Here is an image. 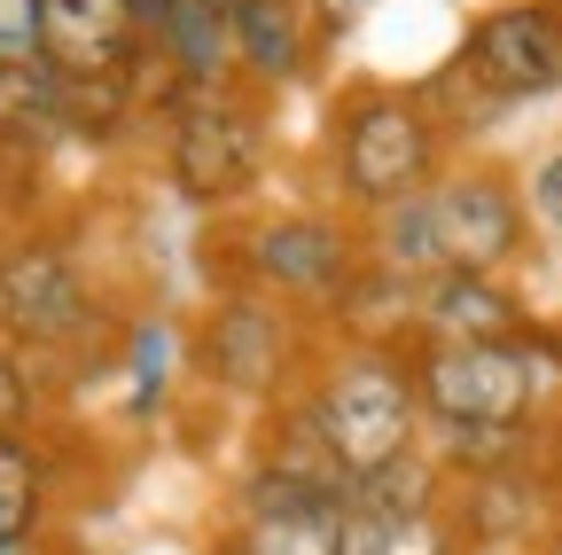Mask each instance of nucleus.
Instances as JSON below:
<instances>
[{
    "label": "nucleus",
    "instance_id": "obj_1",
    "mask_svg": "<svg viewBox=\"0 0 562 555\" xmlns=\"http://www.w3.org/2000/svg\"><path fill=\"white\" fill-rule=\"evenodd\" d=\"M539 227L524 180L501 157H453L422 196L391 203L383 220H368V258L406 274V282H430V274H516L531 258Z\"/></svg>",
    "mask_w": 562,
    "mask_h": 555
},
{
    "label": "nucleus",
    "instance_id": "obj_2",
    "mask_svg": "<svg viewBox=\"0 0 562 555\" xmlns=\"http://www.w3.org/2000/svg\"><path fill=\"white\" fill-rule=\"evenodd\" d=\"M321 196L351 220H383L391 203L422 196L446 165H453V142L446 125L430 118L414 79H351L328 95V118H321Z\"/></svg>",
    "mask_w": 562,
    "mask_h": 555
},
{
    "label": "nucleus",
    "instance_id": "obj_3",
    "mask_svg": "<svg viewBox=\"0 0 562 555\" xmlns=\"http://www.w3.org/2000/svg\"><path fill=\"white\" fill-rule=\"evenodd\" d=\"M368 266V220L336 212L328 196L313 203H250L235 220H211V290L243 282L273 306L305 313L313 329L336 313V298L351 290V274Z\"/></svg>",
    "mask_w": 562,
    "mask_h": 555
},
{
    "label": "nucleus",
    "instance_id": "obj_4",
    "mask_svg": "<svg viewBox=\"0 0 562 555\" xmlns=\"http://www.w3.org/2000/svg\"><path fill=\"white\" fill-rule=\"evenodd\" d=\"M117 306H102L94 266L63 227H16L0 235V336L40 368L55 391V368H110L117 360Z\"/></svg>",
    "mask_w": 562,
    "mask_h": 555
},
{
    "label": "nucleus",
    "instance_id": "obj_5",
    "mask_svg": "<svg viewBox=\"0 0 562 555\" xmlns=\"http://www.w3.org/2000/svg\"><path fill=\"white\" fill-rule=\"evenodd\" d=\"M430 431H554L562 414V321L492 344H406Z\"/></svg>",
    "mask_w": 562,
    "mask_h": 555
},
{
    "label": "nucleus",
    "instance_id": "obj_6",
    "mask_svg": "<svg viewBox=\"0 0 562 555\" xmlns=\"http://www.w3.org/2000/svg\"><path fill=\"white\" fill-rule=\"evenodd\" d=\"M149 142H157V173L165 188L203 220H235L266 196L273 165H281V125L273 102L235 87H188L165 118H149Z\"/></svg>",
    "mask_w": 562,
    "mask_h": 555
},
{
    "label": "nucleus",
    "instance_id": "obj_7",
    "mask_svg": "<svg viewBox=\"0 0 562 555\" xmlns=\"http://www.w3.org/2000/svg\"><path fill=\"white\" fill-rule=\"evenodd\" d=\"M297 399L313 407V423L328 431V446L344 454L351 477H375V469H391V462H406V454L430 446V423H422V399H414V353H406V344L321 336Z\"/></svg>",
    "mask_w": 562,
    "mask_h": 555
},
{
    "label": "nucleus",
    "instance_id": "obj_8",
    "mask_svg": "<svg viewBox=\"0 0 562 555\" xmlns=\"http://www.w3.org/2000/svg\"><path fill=\"white\" fill-rule=\"evenodd\" d=\"M321 329L290 306H273L243 282H220L203 298V313L188 321V353H195V391H211L220 407L266 414L281 399H297L305 368H313Z\"/></svg>",
    "mask_w": 562,
    "mask_h": 555
},
{
    "label": "nucleus",
    "instance_id": "obj_9",
    "mask_svg": "<svg viewBox=\"0 0 562 555\" xmlns=\"http://www.w3.org/2000/svg\"><path fill=\"white\" fill-rule=\"evenodd\" d=\"M508 110L562 95V0H492L461 24L453 47Z\"/></svg>",
    "mask_w": 562,
    "mask_h": 555
},
{
    "label": "nucleus",
    "instance_id": "obj_10",
    "mask_svg": "<svg viewBox=\"0 0 562 555\" xmlns=\"http://www.w3.org/2000/svg\"><path fill=\"white\" fill-rule=\"evenodd\" d=\"M227 32H235V79H243L250 95H266V102L328 79L336 40H328V24L313 16V0H235Z\"/></svg>",
    "mask_w": 562,
    "mask_h": 555
},
{
    "label": "nucleus",
    "instance_id": "obj_11",
    "mask_svg": "<svg viewBox=\"0 0 562 555\" xmlns=\"http://www.w3.org/2000/svg\"><path fill=\"white\" fill-rule=\"evenodd\" d=\"M539 313L524 298L516 274H430L414 298V344H492V336H524Z\"/></svg>",
    "mask_w": 562,
    "mask_h": 555
},
{
    "label": "nucleus",
    "instance_id": "obj_12",
    "mask_svg": "<svg viewBox=\"0 0 562 555\" xmlns=\"http://www.w3.org/2000/svg\"><path fill=\"white\" fill-rule=\"evenodd\" d=\"M446 509H453L469 555H476V547H501V540H547V532L562 524V493H554L547 462H531V469H492V477H461V485H446Z\"/></svg>",
    "mask_w": 562,
    "mask_h": 555
},
{
    "label": "nucleus",
    "instance_id": "obj_13",
    "mask_svg": "<svg viewBox=\"0 0 562 555\" xmlns=\"http://www.w3.org/2000/svg\"><path fill=\"white\" fill-rule=\"evenodd\" d=\"M117 384H125V423L149 431L180 407V376H195V353H188V321L165 313V306H140L117 321Z\"/></svg>",
    "mask_w": 562,
    "mask_h": 555
},
{
    "label": "nucleus",
    "instance_id": "obj_14",
    "mask_svg": "<svg viewBox=\"0 0 562 555\" xmlns=\"http://www.w3.org/2000/svg\"><path fill=\"white\" fill-rule=\"evenodd\" d=\"M40 55L70 79H117L140 55L133 0H40Z\"/></svg>",
    "mask_w": 562,
    "mask_h": 555
},
{
    "label": "nucleus",
    "instance_id": "obj_15",
    "mask_svg": "<svg viewBox=\"0 0 562 555\" xmlns=\"http://www.w3.org/2000/svg\"><path fill=\"white\" fill-rule=\"evenodd\" d=\"M336 555H469L446 501H368L336 509Z\"/></svg>",
    "mask_w": 562,
    "mask_h": 555
},
{
    "label": "nucleus",
    "instance_id": "obj_16",
    "mask_svg": "<svg viewBox=\"0 0 562 555\" xmlns=\"http://www.w3.org/2000/svg\"><path fill=\"white\" fill-rule=\"evenodd\" d=\"M250 462H266V469H281L290 485H305V493H321V501H351V477L344 469V454L328 446V431L313 423V407L305 399H281V407H266V414H250V446H243Z\"/></svg>",
    "mask_w": 562,
    "mask_h": 555
},
{
    "label": "nucleus",
    "instance_id": "obj_17",
    "mask_svg": "<svg viewBox=\"0 0 562 555\" xmlns=\"http://www.w3.org/2000/svg\"><path fill=\"white\" fill-rule=\"evenodd\" d=\"M414 298L422 282H406V274L391 266H360L351 274V290L336 298V313L321 321V336H360V344H414Z\"/></svg>",
    "mask_w": 562,
    "mask_h": 555
},
{
    "label": "nucleus",
    "instance_id": "obj_18",
    "mask_svg": "<svg viewBox=\"0 0 562 555\" xmlns=\"http://www.w3.org/2000/svg\"><path fill=\"white\" fill-rule=\"evenodd\" d=\"M47 501H55V454L47 431L32 439H0V547H40L47 532Z\"/></svg>",
    "mask_w": 562,
    "mask_h": 555
},
{
    "label": "nucleus",
    "instance_id": "obj_19",
    "mask_svg": "<svg viewBox=\"0 0 562 555\" xmlns=\"http://www.w3.org/2000/svg\"><path fill=\"white\" fill-rule=\"evenodd\" d=\"M414 87H422V102H430V118L446 125V142H453V157H469V149L484 142V133H492V125L508 118V102L492 95V87H484V79L469 71L461 55H446L438 71H430V79H414Z\"/></svg>",
    "mask_w": 562,
    "mask_h": 555
},
{
    "label": "nucleus",
    "instance_id": "obj_20",
    "mask_svg": "<svg viewBox=\"0 0 562 555\" xmlns=\"http://www.w3.org/2000/svg\"><path fill=\"white\" fill-rule=\"evenodd\" d=\"M211 555H336V509H290V517H220Z\"/></svg>",
    "mask_w": 562,
    "mask_h": 555
},
{
    "label": "nucleus",
    "instance_id": "obj_21",
    "mask_svg": "<svg viewBox=\"0 0 562 555\" xmlns=\"http://www.w3.org/2000/svg\"><path fill=\"white\" fill-rule=\"evenodd\" d=\"M40 414H47V384H40V368L16 353L9 336H0V439H32V431H40Z\"/></svg>",
    "mask_w": 562,
    "mask_h": 555
},
{
    "label": "nucleus",
    "instance_id": "obj_22",
    "mask_svg": "<svg viewBox=\"0 0 562 555\" xmlns=\"http://www.w3.org/2000/svg\"><path fill=\"white\" fill-rule=\"evenodd\" d=\"M524 203H531V227L562 243V142H554V149L524 173Z\"/></svg>",
    "mask_w": 562,
    "mask_h": 555
},
{
    "label": "nucleus",
    "instance_id": "obj_23",
    "mask_svg": "<svg viewBox=\"0 0 562 555\" xmlns=\"http://www.w3.org/2000/svg\"><path fill=\"white\" fill-rule=\"evenodd\" d=\"M40 55V0H0V63Z\"/></svg>",
    "mask_w": 562,
    "mask_h": 555
},
{
    "label": "nucleus",
    "instance_id": "obj_24",
    "mask_svg": "<svg viewBox=\"0 0 562 555\" xmlns=\"http://www.w3.org/2000/svg\"><path fill=\"white\" fill-rule=\"evenodd\" d=\"M383 9V0H313V16L328 24V40H344L351 24H360V16H375Z\"/></svg>",
    "mask_w": 562,
    "mask_h": 555
},
{
    "label": "nucleus",
    "instance_id": "obj_25",
    "mask_svg": "<svg viewBox=\"0 0 562 555\" xmlns=\"http://www.w3.org/2000/svg\"><path fill=\"white\" fill-rule=\"evenodd\" d=\"M547 477H554V493H562V414H554V431H547Z\"/></svg>",
    "mask_w": 562,
    "mask_h": 555
},
{
    "label": "nucleus",
    "instance_id": "obj_26",
    "mask_svg": "<svg viewBox=\"0 0 562 555\" xmlns=\"http://www.w3.org/2000/svg\"><path fill=\"white\" fill-rule=\"evenodd\" d=\"M531 555H562V524H554V532H547V540H539Z\"/></svg>",
    "mask_w": 562,
    "mask_h": 555
},
{
    "label": "nucleus",
    "instance_id": "obj_27",
    "mask_svg": "<svg viewBox=\"0 0 562 555\" xmlns=\"http://www.w3.org/2000/svg\"><path fill=\"white\" fill-rule=\"evenodd\" d=\"M554 274H562V266H554Z\"/></svg>",
    "mask_w": 562,
    "mask_h": 555
}]
</instances>
